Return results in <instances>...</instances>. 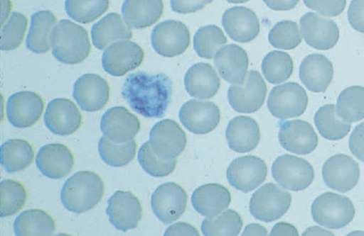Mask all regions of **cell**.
I'll list each match as a JSON object with an SVG mask.
<instances>
[{
	"instance_id": "cell-50",
	"label": "cell",
	"mask_w": 364,
	"mask_h": 236,
	"mask_svg": "<svg viewBox=\"0 0 364 236\" xmlns=\"http://www.w3.org/2000/svg\"><path fill=\"white\" fill-rule=\"evenodd\" d=\"M164 235H199L198 230L191 225L186 223H176L168 227Z\"/></svg>"
},
{
	"instance_id": "cell-49",
	"label": "cell",
	"mask_w": 364,
	"mask_h": 236,
	"mask_svg": "<svg viewBox=\"0 0 364 236\" xmlns=\"http://www.w3.org/2000/svg\"><path fill=\"white\" fill-rule=\"evenodd\" d=\"M213 0H170L171 9L178 13H194L203 9Z\"/></svg>"
},
{
	"instance_id": "cell-25",
	"label": "cell",
	"mask_w": 364,
	"mask_h": 236,
	"mask_svg": "<svg viewBox=\"0 0 364 236\" xmlns=\"http://www.w3.org/2000/svg\"><path fill=\"white\" fill-rule=\"evenodd\" d=\"M214 62L219 74L225 81L237 84L244 82L249 60L243 48L235 44L225 45L217 52Z\"/></svg>"
},
{
	"instance_id": "cell-42",
	"label": "cell",
	"mask_w": 364,
	"mask_h": 236,
	"mask_svg": "<svg viewBox=\"0 0 364 236\" xmlns=\"http://www.w3.org/2000/svg\"><path fill=\"white\" fill-rule=\"evenodd\" d=\"M27 192L24 186L17 181L5 179L1 181V217L14 215L26 201Z\"/></svg>"
},
{
	"instance_id": "cell-20",
	"label": "cell",
	"mask_w": 364,
	"mask_h": 236,
	"mask_svg": "<svg viewBox=\"0 0 364 236\" xmlns=\"http://www.w3.org/2000/svg\"><path fill=\"white\" fill-rule=\"evenodd\" d=\"M103 135L115 143L131 141L140 129L138 118L123 106L107 110L100 120Z\"/></svg>"
},
{
	"instance_id": "cell-16",
	"label": "cell",
	"mask_w": 364,
	"mask_h": 236,
	"mask_svg": "<svg viewBox=\"0 0 364 236\" xmlns=\"http://www.w3.org/2000/svg\"><path fill=\"white\" fill-rule=\"evenodd\" d=\"M183 126L194 134H206L213 130L220 118L219 108L211 101L191 99L183 104L178 113Z\"/></svg>"
},
{
	"instance_id": "cell-43",
	"label": "cell",
	"mask_w": 364,
	"mask_h": 236,
	"mask_svg": "<svg viewBox=\"0 0 364 236\" xmlns=\"http://www.w3.org/2000/svg\"><path fill=\"white\" fill-rule=\"evenodd\" d=\"M138 161L142 169L154 177H163L172 173L177 159L163 160L153 151L149 141L144 142L138 152Z\"/></svg>"
},
{
	"instance_id": "cell-47",
	"label": "cell",
	"mask_w": 364,
	"mask_h": 236,
	"mask_svg": "<svg viewBox=\"0 0 364 236\" xmlns=\"http://www.w3.org/2000/svg\"><path fill=\"white\" fill-rule=\"evenodd\" d=\"M347 15L352 28L364 33V0H352Z\"/></svg>"
},
{
	"instance_id": "cell-24",
	"label": "cell",
	"mask_w": 364,
	"mask_h": 236,
	"mask_svg": "<svg viewBox=\"0 0 364 236\" xmlns=\"http://www.w3.org/2000/svg\"><path fill=\"white\" fill-rule=\"evenodd\" d=\"M222 25L230 38L239 43L250 42L259 33V21L255 13L245 6L227 9L222 17Z\"/></svg>"
},
{
	"instance_id": "cell-36",
	"label": "cell",
	"mask_w": 364,
	"mask_h": 236,
	"mask_svg": "<svg viewBox=\"0 0 364 236\" xmlns=\"http://www.w3.org/2000/svg\"><path fill=\"white\" fill-rule=\"evenodd\" d=\"M336 113L347 123L364 119V87L351 86L343 89L337 99Z\"/></svg>"
},
{
	"instance_id": "cell-31",
	"label": "cell",
	"mask_w": 364,
	"mask_h": 236,
	"mask_svg": "<svg viewBox=\"0 0 364 236\" xmlns=\"http://www.w3.org/2000/svg\"><path fill=\"white\" fill-rule=\"evenodd\" d=\"M91 37L95 47L102 50L115 42L132 38V33L119 14L109 13L92 26Z\"/></svg>"
},
{
	"instance_id": "cell-13",
	"label": "cell",
	"mask_w": 364,
	"mask_h": 236,
	"mask_svg": "<svg viewBox=\"0 0 364 236\" xmlns=\"http://www.w3.org/2000/svg\"><path fill=\"white\" fill-rule=\"evenodd\" d=\"M267 175V167L265 162L252 155L235 159L226 172L230 184L245 193L258 187L265 180Z\"/></svg>"
},
{
	"instance_id": "cell-2",
	"label": "cell",
	"mask_w": 364,
	"mask_h": 236,
	"mask_svg": "<svg viewBox=\"0 0 364 236\" xmlns=\"http://www.w3.org/2000/svg\"><path fill=\"white\" fill-rule=\"evenodd\" d=\"M50 43L54 57L65 64L80 63L90 52L91 46L86 30L68 19H62L55 25Z\"/></svg>"
},
{
	"instance_id": "cell-55",
	"label": "cell",
	"mask_w": 364,
	"mask_h": 236,
	"mask_svg": "<svg viewBox=\"0 0 364 236\" xmlns=\"http://www.w3.org/2000/svg\"><path fill=\"white\" fill-rule=\"evenodd\" d=\"M250 0H227L228 2L231 4H242Z\"/></svg>"
},
{
	"instance_id": "cell-53",
	"label": "cell",
	"mask_w": 364,
	"mask_h": 236,
	"mask_svg": "<svg viewBox=\"0 0 364 236\" xmlns=\"http://www.w3.org/2000/svg\"><path fill=\"white\" fill-rule=\"evenodd\" d=\"M267 234V229L257 223H251L247 225L242 235H266Z\"/></svg>"
},
{
	"instance_id": "cell-18",
	"label": "cell",
	"mask_w": 364,
	"mask_h": 236,
	"mask_svg": "<svg viewBox=\"0 0 364 236\" xmlns=\"http://www.w3.org/2000/svg\"><path fill=\"white\" fill-rule=\"evenodd\" d=\"M43 108V101L38 94L29 91H18L7 101L6 116L13 126L28 128L38 121Z\"/></svg>"
},
{
	"instance_id": "cell-37",
	"label": "cell",
	"mask_w": 364,
	"mask_h": 236,
	"mask_svg": "<svg viewBox=\"0 0 364 236\" xmlns=\"http://www.w3.org/2000/svg\"><path fill=\"white\" fill-rule=\"evenodd\" d=\"M294 64L290 55L274 50L266 55L262 62V71L267 81L278 84L287 80L293 72Z\"/></svg>"
},
{
	"instance_id": "cell-40",
	"label": "cell",
	"mask_w": 364,
	"mask_h": 236,
	"mask_svg": "<svg viewBox=\"0 0 364 236\" xmlns=\"http://www.w3.org/2000/svg\"><path fill=\"white\" fill-rule=\"evenodd\" d=\"M226 42L227 38L219 27L208 25L196 31L193 38V47L199 57L212 59Z\"/></svg>"
},
{
	"instance_id": "cell-54",
	"label": "cell",
	"mask_w": 364,
	"mask_h": 236,
	"mask_svg": "<svg viewBox=\"0 0 364 236\" xmlns=\"http://www.w3.org/2000/svg\"><path fill=\"white\" fill-rule=\"evenodd\" d=\"M2 8L5 9L2 10V25L4 23L5 19L7 18L8 15L10 13L11 4L9 0H2Z\"/></svg>"
},
{
	"instance_id": "cell-30",
	"label": "cell",
	"mask_w": 364,
	"mask_h": 236,
	"mask_svg": "<svg viewBox=\"0 0 364 236\" xmlns=\"http://www.w3.org/2000/svg\"><path fill=\"white\" fill-rule=\"evenodd\" d=\"M164 11L162 0H124L122 14L130 29H141L156 23Z\"/></svg>"
},
{
	"instance_id": "cell-9",
	"label": "cell",
	"mask_w": 364,
	"mask_h": 236,
	"mask_svg": "<svg viewBox=\"0 0 364 236\" xmlns=\"http://www.w3.org/2000/svg\"><path fill=\"white\" fill-rule=\"evenodd\" d=\"M267 91L261 74L256 70H250L243 83L229 87L228 99L231 107L237 112L251 113L263 105Z\"/></svg>"
},
{
	"instance_id": "cell-19",
	"label": "cell",
	"mask_w": 364,
	"mask_h": 236,
	"mask_svg": "<svg viewBox=\"0 0 364 236\" xmlns=\"http://www.w3.org/2000/svg\"><path fill=\"white\" fill-rule=\"evenodd\" d=\"M278 139L286 150L300 155L312 152L318 145L313 127L302 120L280 122Z\"/></svg>"
},
{
	"instance_id": "cell-10",
	"label": "cell",
	"mask_w": 364,
	"mask_h": 236,
	"mask_svg": "<svg viewBox=\"0 0 364 236\" xmlns=\"http://www.w3.org/2000/svg\"><path fill=\"white\" fill-rule=\"evenodd\" d=\"M186 135L174 120L164 119L156 123L149 133V142L154 153L163 160L176 159L184 150Z\"/></svg>"
},
{
	"instance_id": "cell-41",
	"label": "cell",
	"mask_w": 364,
	"mask_h": 236,
	"mask_svg": "<svg viewBox=\"0 0 364 236\" xmlns=\"http://www.w3.org/2000/svg\"><path fill=\"white\" fill-rule=\"evenodd\" d=\"M109 0H65V9L73 20L89 23L100 17L109 9Z\"/></svg>"
},
{
	"instance_id": "cell-21",
	"label": "cell",
	"mask_w": 364,
	"mask_h": 236,
	"mask_svg": "<svg viewBox=\"0 0 364 236\" xmlns=\"http://www.w3.org/2000/svg\"><path fill=\"white\" fill-rule=\"evenodd\" d=\"M73 98L82 111H97L109 101V86L107 82L95 74H85L73 85Z\"/></svg>"
},
{
	"instance_id": "cell-5",
	"label": "cell",
	"mask_w": 364,
	"mask_h": 236,
	"mask_svg": "<svg viewBox=\"0 0 364 236\" xmlns=\"http://www.w3.org/2000/svg\"><path fill=\"white\" fill-rule=\"evenodd\" d=\"M291 202L290 193L275 184L267 183L253 193L249 208L251 214L256 219L269 223L284 215Z\"/></svg>"
},
{
	"instance_id": "cell-6",
	"label": "cell",
	"mask_w": 364,
	"mask_h": 236,
	"mask_svg": "<svg viewBox=\"0 0 364 236\" xmlns=\"http://www.w3.org/2000/svg\"><path fill=\"white\" fill-rule=\"evenodd\" d=\"M272 175L284 189L299 191L311 185L314 172L311 164L306 159L286 154L274 161Z\"/></svg>"
},
{
	"instance_id": "cell-11",
	"label": "cell",
	"mask_w": 364,
	"mask_h": 236,
	"mask_svg": "<svg viewBox=\"0 0 364 236\" xmlns=\"http://www.w3.org/2000/svg\"><path fill=\"white\" fill-rule=\"evenodd\" d=\"M188 196L178 184L167 182L159 186L151 197V206L155 215L164 224L178 220L184 213Z\"/></svg>"
},
{
	"instance_id": "cell-15",
	"label": "cell",
	"mask_w": 364,
	"mask_h": 236,
	"mask_svg": "<svg viewBox=\"0 0 364 236\" xmlns=\"http://www.w3.org/2000/svg\"><path fill=\"white\" fill-rule=\"evenodd\" d=\"M322 176L327 186L345 193L351 190L358 182L359 166L347 154H334L324 162Z\"/></svg>"
},
{
	"instance_id": "cell-1",
	"label": "cell",
	"mask_w": 364,
	"mask_h": 236,
	"mask_svg": "<svg viewBox=\"0 0 364 236\" xmlns=\"http://www.w3.org/2000/svg\"><path fill=\"white\" fill-rule=\"evenodd\" d=\"M121 93L134 111L147 118H159L164 116L171 101L172 82L164 74L137 72L126 78Z\"/></svg>"
},
{
	"instance_id": "cell-34",
	"label": "cell",
	"mask_w": 364,
	"mask_h": 236,
	"mask_svg": "<svg viewBox=\"0 0 364 236\" xmlns=\"http://www.w3.org/2000/svg\"><path fill=\"white\" fill-rule=\"evenodd\" d=\"M33 159V149L26 140L11 139L1 145V163L9 173L26 169L32 163Z\"/></svg>"
},
{
	"instance_id": "cell-22",
	"label": "cell",
	"mask_w": 364,
	"mask_h": 236,
	"mask_svg": "<svg viewBox=\"0 0 364 236\" xmlns=\"http://www.w3.org/2000/svg\"><path fill=\"white\" fill-rule=\"evenodd\" d=\"M82 116L76 105L68 99L50 101L44 113L46 126L54 134L68 135L80 127Z\"/></svg>"
},
{
	"instance_id": "cell-14",
	"label": "cell",
	"mask_w": 364,
	"mask_h": 236,
	"mask_svg": "<svg viewBox=\"0 0 364 236\" xmlns=\"http://www.w3.org/2000/svg\"><path fill=\"white\" fill-rule=\"evenodd\" d=\"M299 24L305 42L311 47L328 50L337 44L339 29L332 19L308 12L301 17Z\"/></svg>"
},
{
	"instance_id": "cell-3",
	"label": "cell",
	"mask_w": 364,
	"mask_h": 236,
	"mask_svg": "<svg viewBox=\"0 0 364 236\" xmlns=\"http://www.w3.org/2000/svg\"><path fill=\"white\" fill-rule=\"evenodd\" d=\"M104 191V182L98 174L81 171L66 180L60 198L67 210L82 213L93 208L101 201Z\"/></svg>"
},
{
	"instance_id": "cell-8",
	"label": "cell",
	"mask_w": 364,
	"mask_h": 236,
	"mask_svg": "<svg viewBox=\"0 0 364 236\" xmlns=\"http://www.w3.org/2000/svg\"><path fill=\"white\" fill-rule=\"evenodd\" d=\"M190 32L181 21L166 20L157 24L151 35L153 48L160 55L173 57L183 53L190 45Z\"/></svg>"
},
{
	"instance_id": "cell-39",
	"label": "cell",
	"mask_w": 364,
	"mask_h": 236,
	"mask_svg": "<svg viewBox=\"0 0 364 236\" xmlns=\"http://www.w3.org/2000/svg\"><path fill=\"white\" fill-rule=\"evenodd\" d=\"M242 220L234 210L228 209L219 215L204 219L201 230L205 236L237 235L240 232Z\"/></svg>"
},
{
	"instance_id": "cell-32",
	"label": "cell",
	"mask_w": 364,
	"mask_h": 236,
	"mask_svg": "<svg viewBox=\"0 0 364 236\" xmlns=\"http://www.w3.org/2000/svg\"><path fill=\"white\" fill-rule=\"evenodd\" d=\"M55 23L56 18L49 10H42L33 13L26 40L27 49L35 53L49 51L50 37Z\"/></svg>"
},
{
	"instance_id": "cell-38",
	"label": "cell",
	"mask_w": 364,
	"mask_h": 236,
	"mask_svg": "<svg viewBox=\"0 0 364 236\" xmlns=\"http://www.w3.org/2000/svg\"><path fill=\"white\" fill-rule=\"evenodd\" d=\"M136 143L134 140L123 143H115L105 136L98 142V152L102 159L112 167H122L129 164L135 157Z\"/></svg>"
},
{
	"instance_id": "cell-7",
	"label": "cell",
	"mask_w": 364,
	"mask_h": 236,
	"mask_svg": "<svg viewBox=\"0 0 364 236\" xmlns=\"http://www.w3.org/2000/svg\"><path fill=\"white\" fill-rule=\"evenodd\" d=\"M271 114L279 119L295 118L302 115L308 105L305 89L296 82H287L274 86L267 99Z\"/></svg>"
},
{
	"instance_id": "cell-26",
	"label": "cell",
	"mask_w": 364,
	"mask_h": 236,
	"mask_svg": "<svg viewBox=\"0 0 364 236\" xmlns=\"http://www.w3.org/2000/svg\"><path fill=\"white\" fill-rule=\"evenodd\" d=\"M333 76L331 62L324 55L314 53L307 55L299 67V78L312 92H324Z\"/></svg>"
},
{
	"instance_id": "cell-33",
	"label": "cell",
	"mask_w": 364,
	"mask_h": 236,
	"mask_svg": "<svg viewBox=\"0 0 364 236\" xmlns=\"http://www.w3.org/2000/svg\"><path fill=\"white\" fill-rule=\"evenodd\" d=\"M14 230L18 236L51 235L55 232V223L46 211L30 209L23 211L15 219Z\"/></svg>"
},
{
	"instance_id": "cell-48",
	"label": "cell",
	"mask_w": 364,
	"mask_h": 236,
	"mask_svg": "<svg viewBox=\"0 0 364 236\" xmlns=\"http://www.w3.org/2000/svg\"><path fill=\"white\" fill-rule=\"evenodd\" d=\"M350 152L364 162V122L355 126L348 140Z\"/></svg>"
},
{
	"instance_id": "cell-51",
	"label": "cell",
	"mask_w": 364,
	"mask_h": 236,
	"mask_svg": "<svg viewBox=\"0 0 364 236\" xmlns=\"http://www.w3.org/2000/svg\"><path fill=\"white\" fill-rule=\"evenodd\" d=\"M264 4L274 11H289L293 9L299 0H263Z\"/></svg>"
},
{
	"instance_id": "cell-46",
	"label": "cell",
	"mask_w": 364,
	"mask_h": 236,
	"mask_svg": "<svg viewBox=\"0 0 364 236\" xmlns=\"http://www.w3.org/2000/svg\"><path fill=\"white\" fill-rule=\"evenodd\" d=\"M309 9L327 16H337L344 10L346 0H304Z\"/></svg>"
},
{
	"instance_id": "cell-52",
	"label": "cell",
	"mask_w": 364,
	"mask_h": 236,
	"mask_svg": "<svg viewBox=\"0 0 364 236\" xmlns=\"http://www.w3.org/2000/svg\"><path fill=\"white\" fill-rule=\"evenodd\" d=\"M269 235H294L297 236L298 232L296 227L287 223H278L272 229Z\"/></svg>"
},
{
	"instance_id": "cell-27",
	"label": "cell",
	"mask_w": 364,
	"mask_h": 236,
	"mask_svg": "<svg viewBox=\"0 0 364 236\" xmlns=\"http://www.w3.org/2000/svg\"><path fill=\"white\" fill-rule=\"evenodd\" d=\"M220 84L218 74L208 63L199 62L193 64L188 69L184 77L187 93L196 99L212 98L219 90Z\"/></svg>"
},
{
	"instance_id": "cell-29",
	"label": "cell",
	"mask_w": 364,
	"mask_h": 236,
	"mask_svg": "<svg viewBox=\"0 0 364 236\" xmlns=\"http://www.w3.org/2000/svg\"><path fill=\"white\" fill-rule=\"evenodd\" d=\"M231 201L229 191L219 184H203L194 190L191 196V203L200 215L211 218L225 208Z\"/></svg>"
},
{
	"instance_id": "cell-45",
	"label": "cell",
	"mask_w": 364,
	"mask_h": 236,
	"mask_svg": "<svg viewBox=\"0 0 364 236\" xmlns=\"http://www.w3.org/2000/svg\"><path fill=\"white\" fill-rule=\"evenodd\" d=\"M268 38L273 47L282 50L294 49L301 42L297 23L287 20L277 23L270 30Z\"/></svg>"
},
{
	"instance_id": "cell-35",
	"label": "cell",
	"mask_w": 364,
	"mask_h": 236,
	"mask_svg": "<svg viewBox=\"0 0 364 236\" xmlns=\"http://www.w3.org/2000/svg\"><path fill=\"white\" fill-rule=\"evenodd\" d=\"M314 123L320 135L329 140L345 137L350 130V124L338 116L334 104H326L315 113Z\"/></svg>"
},
{
	"instance_id": "cell-17",
	"label": "cell",
	"mask_w": 364,
	"mask_h": 236,
	"mask_svg": "<svg viewBox=\"0 0 364 236\" xmlns=\"http://www.w3.org/2000/svg\"><path fill=\"white\" fill-rule=\"evenodd\" d=\"M106 213L115 228L126 232L137 227L142 217V208L130 191H117L108 199Z\"/></svg>"
},
{
	"instance_id": "cell-23",
	"label": "cell",
	"mask_w": 364,
	"mask_h": 236,
	"mask_svg": "<svg viewBox=\"0 0 364 236\" xmlns=\"http://www.w3.org/2000/svg\"><path fill=\"white\" fill-rule=\"evenodd\" d=\"M36 164L44 176L59 179L70 173L74 165V158L65 145L52 143L41 147L36 156Z\"/></svg>"
},
{
	"instance_id": "cell-28",
	"label": "cell",
	"mask_w": 364,
	"mask_h": 236,
	"mask_svg": "<svg viewBox=\"0 0 364 236\" xmlns=\"http://www.w3.org/2000/svg\"><path fill=\"white\" fill-rule=\"evenodd\" d=\"M225 136L231 150L245 153L253 150L257 146L260 139L259 128L253 118L239 116L229 122Z\"/></svg>"
},
{
	"instance_id": "cell-12",
	"label": "cell",
	"mask_w": 364,
	"mask_h": 236,
	"mask_svg": "<svg viewBox=\"0 0 364 236\" xmlns=\"http://www.w3.org/2000/svg\"><path fill=\"white\" fill-rule=\"evenodd\" d=\"M144 52L136 43L121 40L111 44L102 57L104 70L114 77H122L137 68L143 62Z\"/></svg>"
},
{
	"instance_id": "cell-4",
	"label": "cell",
	"mask_w": 364,
	"mask_h": 236,
	"mask_svg": "<svg viewBox=\"0 0 364 236\" xmlns=\"http://www.w3.org/2000/svg\"><path fill=\"white\" fill-rule=\"evenodd\" d=\"M311 211L316 223L330 229L346 226L353 220L355 213L348 198L333 192L318 196L311 205Z\"/></svg>"
},
{
	"instance_id": "cell-44",
	"label": "cell",
	"mask_w": 364,
	"mask_h": 236,
	"mask_svg": "<svg viewBox=\"0 0 364 236\" xmlns=\"http://www.w3.org/2000/svg\"><path fill=\"white\" fill-rule=\"evenodd\" d=\"M28 20L26 16L13 12L1 30V50H13L21 44L26 31Z\"/></svg>"
}]
</instances>
